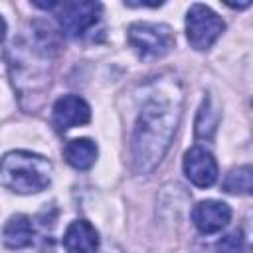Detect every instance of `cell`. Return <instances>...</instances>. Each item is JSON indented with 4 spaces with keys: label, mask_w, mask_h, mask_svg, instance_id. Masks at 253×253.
<instances>
[{
    "label": "cell",
    "mask_w": 253,
    "mask_h": 253,
    "mask_svg": "<svg viewBox=\"0 0 253 253\" xmlns=\"http://www.w3.org/2000/svg\"><path fill=\"white\" fill-rule=\"evenodd\" d=\"M65 160L77 170H87L97 160V144L89 138H73L63 148Z\"/></svg>",
    "instance_id": "obj_11"
},
{
    "label": "cell",
    "mask_w": 253,
    "mask_h": 253,
    "mask_svg": "<svg viewBox=\"0 0 253 253\" xmlns=\"http://www.w3.org/2000/svg\"><path fill=\"white\" fill-rule=\"evenodd\" d=\"M225 30L223 20L208 6L194 4L186 16V36L194 49H208Z\"/></svg>",
    "instance_id": "obj_4"
},
{
    "label": "cell",
    "mask_w": 253,
    "mask_h": 253,
    "mask_svg": "<svg viewBox=\"0 0 253 253\" xmlns=\"http://www.w3.org/2000/svg\"><path fill=\"white\" fill-rule=\"evenodd\" d=\"M184 174L198 188H210L217 180V162L211 152L194 146L184 154Z\"/></svg>",
    "instance_id": "obj_6"
},
{
    "label": "cell",
    "mask_w": 253,
    "mask_h": 253,
    "mask_svg": "<svg viewBox=\"0 0 253 253\" xmlns=\"http://www.w3.org/2000/svg\"><path fill=\"white\" fill-rule=\"evenodd\" d=\"M178 111L164 99H150L136 121L132 138V158L138 172L152 170L164 156L176 130Z\"/></svg>",
    "instance_id": "obj_1"
},
{
    "label": "cell",
    "mask_w": 253,
    "mask_h": 253,
    "mask_svg": "<svg viewBox=\"0 0 253 253\" xmlns=\"http://www.w3.org/2000/svg\"><path fill=\"white\" fill-rule=\"evenodd\" d=\"M215 109H211V101L210 99H204L202 107H200V113H198V121H196V134L200 138H210L217 126V121H211L210 115L213 113Z\"/></svg>",
    "instance_id": "obj_13"
},
{
    "label": "cell",
    "mask_w": 253,
    "mask_h": 253,
    "mask_svg": "<svg viewBox=\"0 0 253 253\" xmlns=\"http://www.w3.org/2000/svg\"><path fill=\"white\" fill-rule=\"evenodd\" d=\"M223 190L229 192V194H251V190H253V170H251V166L233 168L223 180Z\"/></svg>",
    "instance_id": "obj_12"
},
{
    "label": "cell",
    "mask_w": 253,
    "mask_h": 253,
    "mask_svg": "<svg viewBox=\"0 0 253 253\" xmlns=\"http://www.w3.org/2000/svg\"><path fill=\"white\" fill-rule=\"evenodd\" d=\"M6 38V22H4V18L0 16V42Z\"/></svg>",
    "instance_id": "obj_15"
},
{
    "label": "cell",
    "mask_w": 253,
    "mask_h": 253,
    "mask_svg": "<svg viewBox=\"0 0 253 253\" xmlns=\"http://www.w3.org/2000/svg\"><path fill=\"white\" fill-rule=\"evenodd\" d=\"M55 18L59 22V28L65 36H81L85 34L95 22L99 20L101 14V4L99 2H55L53 8Z\"/></svg>",
    "instance_id": "obj_5"
},
{
    "label": "cell",
    "mask_w": 253,
    "mask_h": 253,
    "mask_svg": "<svg viewBox=\"0 0 253 253\" xmlns=\"http://www.w3.org/2000/svg\"><path fill=\"white\" fill-rule=\"evenodd\" d=\"M128 43L140 57L156 59L174 47V36L172 30L164 24L136 22L128 28Z\"/></svg>",
    "instance_id": "obj_3"
},
{
    "label": "cell",
    "mask_w": 253,
    "mask_h": 253,
    "mask_svg": "<svg viewBox=\"0 0 253 253\" xmlns=\"http://www.w3.org/2000/svg\"><path fill=\"white\" fill-rule=\"evenodd\" d=\"M217 253H243L245 251V239L241 235V231H233L227 233L225 237H221L215 243Z\"/></svg>",
    "instance_id": "obj_14"
},
{
    "label": "cell",
    "mask_w": 253,
    "mask_h": 253,
    "mask_svg": "<svg viewBox=\"0 0 253 253\" xmlns=\"http://www.w3.org/2000/svg\"><path fill=\"white\" fill-rule=\"evenodd\" d=\"M51 162L28 150H12L0 158V184L16 194H38L51 182Z\"/></svg>",
    "instance_id": "obj_2"
},
{
    "label": "cell",
    "mask_w": 253,
    "mask_h": 253,
    "mask_svg": "<svg viewBox=\"0 0 253 253\" xmlns=\"http://www.w3.org/2000/svg\"><path fill=\"white\" fill-rule=\"evenodd\" d=\"M192 219L202 233H217L231 219V210L225 202L206 200L196 204V208L192 210Z\"/></svg>",
    "instance_id": "obj_8"
},
{
    "label": "cell",
    "mask_w": 253,
    "mask_h": 253,
    "mask_svg": "<svg viewBox=\"0 0 253 253\" xmlns=\"http://www.w3.org/2000/svg\"><path fill=\"white\" fill-rule=\"evenodd\" d=\"M63 247L67 253H97L99 233L87 219L71 221L63 235Z\"/></svg>",
    "instance_id": "obj_9"
},
{
    "label": "cell",
    "mask_w": 253,
    "mask_h": 253,
    "mask_svg": "<svg viewBox=\"0 0 253 253\" xmlns=\"http://www.w3.org/2000/svg\"><path fill=\"white\" fill-rule=\"evenodd\" d=\"M2 237H4V245L10 247V249H24V247L32 245L34 227H32L30 217L22 215V213L12 215L8 219V223L4 225Z\"/></svg>",
    "instance_id": "obj_10"
},
{
    "label": "cell",
    "mask_w": 253,
    "mask_h": 253,
    "mask_svg": "<svg viewBox=\"0 0 253 253\" xmlns=\"http://www.w3.org/2000/svg\"><path fill=\"white\" fill-rule=\"evenodd\" d=\"M91 119L89 105L77 95H65L53 105V125L57 130H69L73 126L85 125Z\"/></svg>",
    "instance_id": "obj_7"
}]
</instances>
